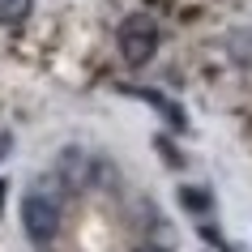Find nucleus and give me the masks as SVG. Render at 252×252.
<instances>
[{
  "label": "nucleus",
  "instance_id": "obj_2",
  "mask_svg": "<svg viewBox=\"0 0 252 252\" xmlns=\"http://www.w3.org/2000/svg\"><path fill=\"white\" fill-rule=\"evenodd\" d=\"M116 47L128 68H146L154 60V52H158V22L146 13H128L116 26Z\"/></svg>",
  "mask_w": 252,
  "mask_h": 252
},
{
  "label": "nucleus",
  "instance_id": "obj_7",
  "mask_svg": "<svg viewBox=\"0 0 252 252\" xmlns=\"http://www.w3.org/2000/svg\"><path fill=\"white\" fill-rule=\"evenodd\" d=\"M13 154V133H0V158H9Z\"/></svg>",
  "mask_w": 252,
  "mask_h": 252
},
{
  "label": "nucleus",
  "instance_id": "obj_3",
  "mask_svg": "<svg viewBox=\"0 0 252 252\" xmlns=\"http://www.w3.org/2000/svg\"><path fill=\"white\" fill-rule=\"evenodd\" d=\"M222 47H226V56H231L235 68H252V30L248 26H235L222 39Z\"/></svg>",
  "mask_w": 252,
  "mask_h": 252
},
{
  "label": "nucleus",
  "instance_id": "obj_1",
  "mask_svg": "<svg viewBox=\"0 0 252 252\" xmlns=\"http://www.w3.org/2000/svg\"><path fill=\"white\" fill-rule=\"evenodd\" d=\"M22 226H26L30 244H39V248L60 235V188H56V180H43L22 197Z\"/></svg>",
  "mask_w": 252,
  "mask_h": 252
},
{
  "label": "nucleus",
  "instance_id": "obj_9",
  "mask_svg": "<svg viewBox=\"0 0 252 252\" xmlns=\"http://www.w3.org/2000/svg\"><path fill=\"white\" fill-rule=\"evenodd\" d=\"M4 188H9V184H4V180H0V201H4Z\"/></svg>",
  "mask_w": 252,
  "mask_h": 252
},
{
  "label": "nucleus",
  "instance_id": "obj_4",
  "mask_svg": "<svg viewBox=\"0 0 252 252\" xmlns=\"http://www.w3.org/2000/svg\"><path fill=\"white\" fill-rule=\"evenodd\" d=\"M124 94H137V98H146V103H154V107L162 111V116H167V120L175 124V128H184V124H188V120H184V111H180V107H175L171 98H162L158 90H146V86H128Z\"/></svg>",
  "mask_w": 252,
  "mask_h": 252
},
{
  "label": "nucleus",
  "instance_id": "obj_6",
  "mask_svg": "<svg viewBox=\"0 0 252 252\" xmlns=\"http://www.w3.org/2000/svg\"><path fill=\"white\" fill-rule=\"evenodd\" d=\"M175 197H180V205H188L192 214H205V210H214V197L205 192V188H180Z\"/></svg>",
  "mask_w": 252,
  "mask_h": 252
},
{
  "label": "nucleus",
  "instance_id": "obj_8",
  "mask_svg": "<svg viewBox=\"0 0 252 252\" xmlns=\"http://www.w3.org/2000/svg\"><path fill=\"white\" fill-rule=\"evenodd\" d=\"M137 252H167V248H158V244H146V248H137Z\"/></svg>",
  "mask_w": 252,
  "mask_h": 252
},
{
  "label": "nucleus",
  "instance_id": "obj_5",
  "mask_svg": "<svg viewBox=\"0 0 252 252\" xmlns=\"http://www.w3.org/2000/svg\"><path fill=\"white\" fill-rule=\"evenodd\" d=\"M34 9V0H0V26H22Z\"/></svg>",
  "mask_w": 252,
  "mask_h": 252
}]
</instances>
